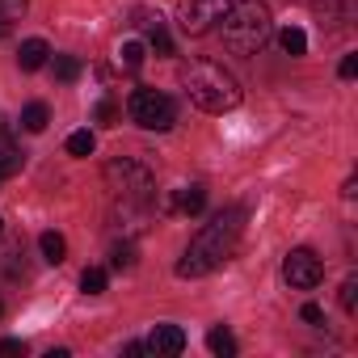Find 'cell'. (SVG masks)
<instances>
[{"label": "cell", "instance_id": "obj_1", "mask_svg": "<svg viewBox=\"0 0 358 358\" xmlns=\"http://www.w3.org/2000/svg\"><path fill=\"white\" fill-rule=\"evenodd\" d=\"M245 220H249L245 207H224L211 224H203L194 232V241L186 245L182 262H177V278H207V274H215L236 253V245L245 236Z\"/></svg>", "mask_w": 358, "mask_h": 358}, {"label": "cell", "instance_id": "obj_2", "mask_svg": "<svg viewBox=\"0 0 358 358\" xmlns=\"http://www.w3.org/2000/svg\"><path fill=\"white\" fill-rule=\"evenodd\" d=\"M177 80H182L190 106H199L203 114H228L245 97L241 80L224 64H215V59H190V64H182V76H177Z\"/></svg>", "mask_w": 358, "mask_h": 358}, {"label": "cell", "instance_id": "obj_3", "mask_svg": "<svg viewBox=\"0 0 358 358\" xmlns=\"http://www.w3.org/2000/svg\"><path fill=\"white\" fill-rule=\"evenodd\" d=\"M220 34H224V47H228V51H236V55H257V51L274 38L270 5H262V0H232L228 13L220 17Z\"/></svg>", "mask_w": 358, "mask_h": 358}, {"label": "cell", "instance_id": "obj_4", "mask_svg": "<svg viewBox=\"0 0 358 358\" xmlns=\"http://www.w3.org/2000/svg\"><path fill=\"white\" fill-rule=\"evenodd\" d=\"M106 186L114 190V199L148 207L156 199V173L139 160V156H114L106 164Z\"/></svg>", "mask_w": 358, "mask_h": 358}, {"label": "cell", "instance_id": "obj_5", "mask_svg": "<svg viewBox=\"0 0 358 358\" xmlns=\"http://www.w3.org/2000/svg\"><path fill=\"white\" fill-rule=\"evenodd\" d=\"M127 114L143 131H169L177 122V101L160 89H135L131 101H127Z\"/></svg>", "mask_w": 358, "mask_h": 358}, {"label": "cell", "instance_id": "obj_6", "mask_svg": "<svg viewBox=\"0 0 358 358\" xmlns=\"http://www.w3.org/2000/svg\"><path fill=\"white\" fill-rule=\"evenodd\" d=\"M232 0H177V26L190 38H203L207 30L220 26V17L228 13Z\"/></svg>", "mask_w": 358, "mask_h": 358}, {"label": "cell", "instance_id": "obj_7", "mask_svg": "<svg viewBox=\"0 0 358 358\" xmlns=\"http://www.w3.org/2000/svg\"><path fill=\"white\" fill-rule=\"evenodd\" d=\"M282 278H287L295 291H312V287H320V278H324V262H320L312 249H291V253L282 257Z\"/></svg>", "mask_w": 358, "mask_h": 358}, {"label": "cell", "instance_id": "obj_8", "mask_svg": "<svg viewBox=\"0 0 358 358\" xmlns=\"http://www.w3.org/2000/svg\"><path fill=\"white\" fill-rule=\"evenodd\" d=\"M143 345H148V354H156V358H173V354L186 350V329H182V324H156Z\"/></svg>", "mask_w": 358, "mask_h": 358}, {"label": "cell", "instance_id": "obj_9", "mask_svg": "<svg viewBox=\"0 0 358 358\" xmlns=\"http://www.w3.org/2000/svg\"><path fill=\"white\" fill-rule=\"evenodd\" d=\"M203 207H207V186H182L177 199L164 203V211H182V215H203Z\"/></svg>", "mask_w": 358, "mask_h": 358}, {"label": "cell", "instance_id": "obj_10", "mask_svg": "<svg viewBox=\"0 0 358 358\" xmlns=\"http://www.w3.org/2000/svg\"><path fill=\"white\" fill-rule=\"evenodd\" d=\"M47 55H51V47H47L43 38H26V43L17 47V68H22V72H38V68L47 64Z\"/></svg>", "mask_w": 358, "mask_h": 358}, {"label": "cell", "instance_id": "obj_11", "mask_svg": "<svg viewBox=\"0 0 358 358\" xmlns=\"http://www.w3.org/2000/svg\"><path fill=\"white\" fill-rule=\"evenodd\" d=\"M22 164H26V152L13 143V135H5V131H0V177H13V173H22Z\"/></svg>", "mask_w": 358, "mask_h": 358}, {"label": "cell", "instance_id": "obj_12", "mask_svg": "<svg viewBox=\"0 0 358 358\" xmlns=\"http://www.w3.org/2000/svg\"><path fill=\"white\" fill-rule=\"evenodd\" d=\"M143 30H148V47H152L160 59H169V55H173V38H169L164 22H160V17H148V22H143Z\"/></svg>", "mask_w": 358, "mask_h": 358}, {"label": "cell", "instance_id": "obj_13", "mask_svg": "<svg viewBox=\"0 0 358 358\" xmlns=\"http://www.w3.org/2000/svg\"><path fill=\"white\" fill-rule=\"evenodd\" d=\"M47 122H51V110H47L43 101H30V106L22 110V127H26L30 135H43V131H47Z\"/></svg>", "mask_w": 358, "mask_h": 358}, {"label": "cell", "instance_id": "obj_14", "mask_svg": "<svg viewBox=\"0 0 358 358\" xmlns=\"http://www.w3.org/2000/svg\"><path fill=\"white\" fill-rule=\"evenodd\" d=\"M278 43H282V51L295 59V55H308V34L299 30V26H282L278 30Z\"/></svg>", "mask_w": 358, "mask_h": 358}, {"label": "cell", "instance_id": "obj_15", "mask_svg": "<svg viewBox=\"0 0 358 358\" xmlns=\"http://www.w3.org/2000/svg\"><path fill=\"white\" fill-rule=\"evenodd\" d=\"M38 249H43V257H47L51 266H59V262L68 257V241H64L59 232H43V236H38Z\"/></svg>", "mask_w": 358, "mask_h": 358}, {"label": "cell", "instance_id": "obj_16", "mask_svg": "<svg viewBox=\"0 0 358 358\" xmlns=\"http://www.w3.org/2000/svg\"><path fill=\"white\" fill-rule=\"evenodd\" d=\"M207 350L220 354V358H232V354H236V337H232L224 324H215V329L207 333Z\"/></svg>", "mask_w": 358, "mask_h": 358}, {"label": "cell", "instance_id": "obj_17", "mask_svg": "<svg viewBox=\"0 0 358 358\" xmlns=\"http://www.w3.org/2000/svg\"><path fill=\"white\" fill-rule=\"evenodd\" d=\"M106 287H110V274H106L101 266H89V270L80 274V291H85V295H101Z\"/></svg>", "mask_w": 358, "mask_h": 358}, {"label": "cell", "instance_id": "obj_18", "mask_svg": "<svg viewBox=\"0 0 358 358\" xmlns=\"http://www.w3.org/2000/svg\"><path fill=\"white\" fill-rule=\"evenodd\" d=\"M93 148H97L93 131H72L68 135V156H93Z\"/></svg>", "mask_w": 358, "mask_h": 358}, {"label": "cell", "instance_id": "obj_19", "mask_svg": "<svg viewBox=\"0 0 358 358\" xmlns=\"http://www.w3.org/2000/svg\"><path fill=\"white\" fill-rule=\"evenodd\" d=\"M118 64H122L127 72H139V64H143V43H122Z\"/></svg>", "mask_w": 358, "mask_h": 358}, {"label": "cell", "instance_id": "obj_20", "mask_svg": "<svg viewBox=\"0 0 358 358\" xmlns=\"http://www.w3.org/2000/svg\"><path fill=\"white\" fill-rule=\"evenodd\" d=\"M76 76H80V59H72V55H55V80L72 85Z\"/></svg>", "mask_w": 358, "mask_h": 358}, {"label": "cell", "instance_id": "obj_21", "mask_svg": "<svg viewBox=\"0 0 358 358\" xmlns=\"http://www.w3.org/2000/svg\"><path fill=\"white\" fill-rule=\"evenodd\" d=\"M110 266H114V270H131V266H135V245H127V241H122V245H114Z\"/></svg>", "mask_w": 358, "mask_h": 358}, {"label": "cell", "instance_id": "obj_22", "mask_svg": "<svg viewBox=\"0 0 358 358\" xmlns=\"http://www.w3.org/2000/svg\"><path fill=\"white\" fill-rule=\"evenodd\" d=\"M341 308H345L350 316L358 312V278H354V274H350V278L341 282Z\"/></svg>", "mask_w": 358, "mask_h": 358}, {"label": "cell", "instance_id": "obj_23", "mask_svg": "<svg viewBox=\"0 0 358 358\" xmlns=\"http://www.w3.org/2000/svg\"><path fill=\"white\" fill-rule=\"evenodd\" d=\"M26 13V0H0V26H9Z\"/></svg>", "mask_w": 358, "mask_h": 358}, {"label": "cell", "instance_id": "obj_24", "mask_svg": "<svg viewBox=\"0 0 358 358\" xmlns=\"http://www.w3.org/2000/svg\"><path fill=\"white\" fill-rule=\"evenodd\" d=\"M97 122H106V127L118 122V101H114V97H101V101H97Z\"/></svg>", "mask_w": 358, "mask_h": 358}, {"label": "cell", "instance_id": "obj_25", "mask_svg": "<svg viewBox=\"0 0 358 358\" xmlns=\"http://www.w3.org/2000/svg\"><path fill=\"white\" fill-rule=\"evenodd\" d=\"M22 354H26V341H17V337L0 341V358H22Z\"/></svg>", "mask_w": 358, "mask_h": 358}, {"label": "cell", "instance_id": "obj_26", "mask_svg": "<svg viewBox=\"0 0 358 358\" xmlns=\"http://www.w3.org/2000/svg\"><path fill=\"white\" fill-rule=\"evenodd\" d=\"M337 76H341V80H354V76H358V55H345V59L337 64Z\"/></svg>", "mask_w": 358, "mask_h": 358}, {"label": "cell", "instance_id": "obj_27", "mask_svg": "<svg viewBox=\"0 0 358 358\" xmlns=\"http://www.w3.org/2000/svg\"><path fill=\"white\" fill-rule=\"evenodd\" d=\"M299 316H303L308 324H324V312H320L316 303H303V312H299Z\"/></svg>", "mask_w": 358, "mask_h": 358}, {"label": "cell", "instance_id": "obj_28", "mask_svg": "<svg viewBox=\"0 0 358 358\" xmlns=\"http://www.w3.org/2000/svg\"><path fill=\"white\" fill-rule=\"evenodd\" d=\"M122 354H131V358H139V354H148V345L143 341H127V350Z\"/></svg>", "mask_w": 358, "mask_h": 358}, {"label": "cell", "instance_id": "obj_29", "mask_svg": "<svg viewBox=\"0 0 358 358\" xmlns=\"http://www.w3.org/2000/svg\"><path fill=\"white\" fill-rule=\"evenodd\" d=\"M0 228H5V220H0Z\"/></svg>", "mask_w": 358, "mask_h": 358}, {"label": "cell", "instance_id": "obj_30", "mask_svg": "<svg viewBox=\"0 0 358 358\" xmlns=\"http://www.w3.org/2000/svg\"><path fill=\"white\" fill-rule=\"evenodd\" d=\"M0 312H5V308H0Z\"/></svg>", "mask_w": 358, "mask_h": 358}]
</instances>
